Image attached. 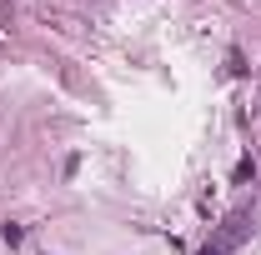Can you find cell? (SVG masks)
Listing matches in <instances>:
<instances>
[{
	"label": "cell",
	"instance_id": "cell-1",
	"mask_svg": "<svg viewBox=\"0 0 261 255\" xmlns=\"http://www.w3.org/2000/svg\"><path fill=\"white\" fill-rule=\"evenodd\" d=\"M246 230H251V210H236V215H226V220H221V230H216V240H211L201 255H231L241 240H246Z\"/></svg>",
	"mask_w": 261,
	"mask_h": 255
}]
</instances>
